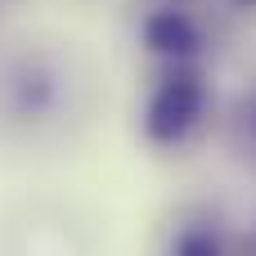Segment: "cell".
Returning <instances> with one entry per match:
<instances>
[{"mask_svg": "<svg viewBox=\"0 0 256 256\" xmlns=\"http://www.w3.org/2000/svg\"><path fill=\"white\" fill-rule=\"evenodd\" d=\"M207 117V76L202 68L189 63H166V72L158 76V86L148 90L144 104V140L158 148H176L184 144L198 122Z\"/></svg>", "mask_w": 256, "mask_h": 256, "instance_id": "6da1fadb", "label": "cell"}, {"mask_svg": "<svg viewBox=\"0 0 256 256\" xmlns=\"http://www.w3.org/2000/svg\"><path fill=\"white\" fill-rule=\"evenodd\" d=\"M144 45L166 63H189L202 45V32L184 9H158L144 18Z\"/></svg>", "mask_w": 256, "mask_h": 256, "instance_id": "7a4b0ae2", "label": "cell"}, {"mask_svg": "<svg viewBox=\"0 0 256 256\" xmlns=\"http://www.w3.org/2000/svg\"><path fill=\"white\" fill-rule=\"evenodd\" d=\"M176 256H220V243H216V234L194 230V234H184L176 243Z\"/></svg>", "mask_w": 256, "mask_h": 256, "instance_id": "3957f363", "label": "cell"}, {"mask_svg": "<svg viewBox=\"0 0 256 256\" xmlns=\"http://www.w3.org/2000/svg\"><path fill=\"white\" fill-rule=\"evenodd\" d=\"M238 4H248V9H256V0H238Z\"/></svg>", "mask_w": 256, "mask_h": 256, "instance_id": "277c9868", "label": "cell"}]
</instances>
